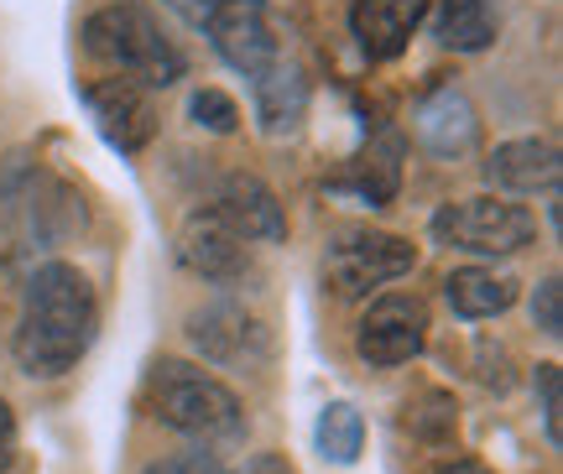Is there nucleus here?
Segmentation results:
<instances>
[{"mask_svg":"<svg viewBox=\"0 0 563 474\" xmlns=\"http://www.w3.org/2000/svg\"><path fill=\"white\" fill-rule=\"evenodd\" d=\"M100 334V297L95 282L84 277L68 261H42L26 277V297H21V318L11 334V355L16 371L32 381H58L68 376L89 344Z\"/></svg>","mask_w":563,"mask_h":474,"instance_id":"nucleus-1","label":"nucleus"},{"mask_svg":"<svg viewBox=\"0 0 563 474\" xmlns=\"http://www.w3.org/2000/svg\"><path fill=\"white\" fill-rule=\"evenodd\" d=\"M84 230V198L32 157L0 162V240L11 256H37Z\"/></svg>","mask_w":563,"mask_h":474,"instance_id":"nucleus-3","label":"nucleus"},{"mask_svg":"<svg viewBox=\"0 0 563 474\" xmlns=\"http://www.w3.org/2000/svg\"><path fill=\"white\" fill-rule=\"evenodd\" d=\"M141 401H146V412L157 417L162 428L194 438L199 449L230 443V438L245 433V401L220 376L194 365V360H157L146 371Z\"/></svg>","mask_w":563,"mask_h":474,"instance_id":"nucleus-2","label":"nucleus"},{"mask_svg":"<svg viewBox=\"0 0 563 474\" xmlns=\"http://www.w3.org/2000/svg\"><path fill=\"white\" fill-rule=\"evenodd\" d=\"M167 5H173L188 26H203V16H209V5H214V0H167Z\"/></svg>","mask_w":563,"mask_h":474,"instance_id":"nucleus-28","label":"nucleus"},{"mask_svg":"<svg viewBox=\"0 0 563 474\" xmlns=\"http://www.w3.org/2000/svg\"><path fill=\"white\" fill-rule=\"evenodd\" d=\"M84 104H89V115L100 125V136L110 141L115 152H125V157L146 152L152 136H157V104L131 79H115V74H110V79L89 84V89H84Z\"/></svg>","mask_w":563,"mask_h":474,"instance_id":"nucleus-10","label":"nucleus"},{"mask_svg":"<svg viewBox=\"0 0 563 474\" xmlns=\"http://www.w3.org/2000/svg\"><path fill=\"white\" fill-rule=\"evenodd\" d=\"M251 104H256V120H262L266 136H292L308 120V79H302V68L282 53L272 68H262L251 79Z\"/></svg>","mask_w":563,"mask_h":474,"instance_id":"nucleus-16","label":"nucleus"},{"mask_svg":"<svg viewBox=\"0 0 563 474\" xmlns=\"http://www.w3.org/2000/svg\"><path fill=\"white\" fill-rule=\"evenodd\" d=\"M428 16V0H355L350 5V32L371 63H391L407 53L412 32Z\"/></svg>","mask_w":563,"mask_h":474,"instance_id":"nucleus-14","label":"nucleus"},{"mask_svg":"<svg viewBox=\"0 0 563 474\" xmlns=\"http://www.w3.org/2000/svg\"><path fill=\"white\" fill-rule=\"evenodd\" d=\"M188 115L199 120L203 131H214V136H230V131L241 125V104L224 95V89H199V95L188 99Z\"/></svg>","mask_w":563,"mask_h":474,"instance_id":"nucleus-22","label":"nucleus"},{"mask_svg":"<svg viewBox=\"0 0 563 474\" xmlns=\"http://www.w3.org/2000/svg\"><path fill=\"white\" fill-rule=\"evenodd\" d=\"M313 443L329 464H355L365 449V417L350 407V401H329L319 412V428H313Z\"/></svg>","mask_w":563,"mask_h":474,"instance_id":"nucleus-20","label":"nucleus"},{"mask_svg":"<svg viewBox=\"0 0 563 474\" xmlns=\"http://www.w3.org/2000/svg\"><path fill=\"white\" fill-rule=\"evenodd\" d=\"M433 240L454 245V251H475V256H517L522 245L538 240V214L490 194L460 198L433 214Z\"/></svg>","mask_w":563,"mask_h":474,"instance_id":"nucleus-5","label":"nucleus"},{"mask_svg":"<svg viewBox=\"0 0 563 474\" xmlns=\"http://www.w3.org/2000/svg\"><path fill=\"white\" fill-rule=\"evenodd\" d=\"M418 266V245L386 230H340L323 251V287L334 297H365L371 287L407 277Z\"/></svg>","mask_w":563,"mask_h":474,"instance_id":"nucleus-6","label":"nucleus"},{"mask_svg":"<svg viewBox=\"0 0 563 474\" xmlns=\"http://www.w3.org/2000/svg\"><path fill=\"white\" fill-rule=\"evenodd\" d=\"M412 131H418L422 152H433V157H464L481 141V115H475V104H470V95H464L460 84H439L433 95H422L418 115H412Z\"/></svg>","mask_w":563,"mask_h":474,"instance_id":"nucleus-13","label":"nucleus"},{"mask_svg":"<svg viewBox=\"0 0 563 474\" xmlns=\"http://www.w3.org/2000/svg\"><path fill=\"white\" fill-rule=\"evenodd\" d=\"M407 433L428 443V449H449L454 438H460V407H454V396L449 392H418L407 401Z\"/></svg>","mask_w":563,"mask_h":474,"instance_id":"nucleus-21","label":"nucleus"},{"mask_svg":"<svg viewBox=\"0 0 563 474\" xmlns=\"http://www.w3.org/2000/svg\"><path fill=\"white\" fill-rule=\"evenodd\" d=\"M532 386H538V401H543L548 443H559V412H563V371H559V360H543V365H538V376H532Z\"/></svg>","mask_w":563,"mask_h":474,"instance_id":"nucleus-23","label":"nucleus"},{"mask_svg":"<svg viewBox=\"0 0 563 474\" xmlns=\"http://www.w3.org/2000/svg\"><path fill=\"white\" fill-rule=\"evenodd\" d=\"M439 474H496L490 464H481V459H454V464H443Z\"/></svg>","mask_w":563,"mask_h":474,"instance_id":"nucleus-29","label":"nucleus"},{"mask_svg":"<svg viewBox=\"0 0 563 474\" xmlns=\"http://www.w3.org/2000/svg\"><path fill=\"white\" fill-rule=\"evenodd\" d=\"M422 344H428V302L412 293L376 297L355 329V350L376 371H397L407 360H418Z\"/></svg>","mask_w":563,"mask_h":474,"instance_id":"nucleus-9","label":"nucleus"},{"mask_svg":"<svg viewBox=\"0 0 563 474\" xmlns=\"http://www.w3.org/2000/svg\"><path fill=\"white\" fill-rule=\"evenodd\" d=\"M496 5L490 0H443L439 16H433V32H439L443 47L454 53H485L496 42Z\"/></svg>","mask_w":563,"mask_h":474,"instance_id":"nucleus-19","label":"nucleus"},{"mask_svg":"<svg viewBox=\"0 0 563 474\" xmlns=\"http://www.w3.org/2000/svg\"><path fill=\"white\" fill-rule=\"evenodd\" d=\"M329 188H334V194H350L355 203L386 209V203L397 198V188H402V141H397V136L371 141V152H365V157H355L344 173H334V178H329Z\"/></svg>","mask_w":563,"mask_h":474,"instance_id":"nucleus-17","label":"nucleus"},{"mask_svg":"<svg viewBox=\"0 0 563 474\" xmlns=\"http://www.w3.org/2000/svg\"><path fill=\"white\" fill-rule=\"evenodd\" d=\"M203 32L214 42V53L235 74H245V79H256L262 68H272L282 58V42H277L266 0H214L209 16H203Z\"/></svg>","mask_w":563,"mask_h":474,"instance_id":"nucleus-8","label":"nucleus"},{"mask_svg":"<svg viewBox=\"0 0 563 474\" xmlns=\"http://www.w3.org/2000/svg\"><path fill=\"white\" fill-rule=\"evenodd\" d=\"M485 178L506 194H553L563 178V152L548 136L501 141L485 162Z\"/></svg>","mask_w":563,"mask_h":474,"instance_id":"nucleus-15","label":"nucleus"},{"mask_svg":"<svg viewBox=\"0 0 563 474\" xmlns=\"http://www.w3.org/2000/svg\"><path fill=\"white\" fill-rule=\"evenodd\" d=\"M532 323H538L548 339H563V282L559 277L538 282V293H532Z\"/></svg>","mask_w":563,"mask_h":474,"instance_id":"nucleus-24","label":"nucleus"},{"mask_svg":"<svg viewBox=\"0 0 563 474\" xmlns=\"http://www.w3.org/2000/svg\"><path fill=\"white\" fill-rule=\"evenodd\" d=\"M481 381L485 386H490V392H511V355H506V350H490V344H481Z\"/></svg>","mask_w":563,"mask_h":474,"instance_id":"nucleus-26","label":"nucleus"},{"mask_svg":"<svg viewBox=\"0 0 563 474\" xmlns=\"http://www.w3.org/2000/svg\"><path fill=\"white\" fill-rule=\"evenodd\" d=\"M178 261L194 272V277L214 282V287H235L256 272V256H251V245H245L235 230H224L220 219L209 214V209H194V214L183 219L178 230Z\"/></svg>","mask_w":563,"mask_h":474,"instance_id":"nucleus-11","label":"nucleus"},{"mask_svg":"<svg viewBox=\"0 0 563 474\" xmlns=\"http://www.w3.org/2000/svg\"><path fill=\"white\" fill-rule=\"evenodd\" d=\"M141 474H230L224 470L220 454H209V449H183V454H167L157 464H146Z\"/></svg>","mask_w":563,"mask_h":474,"instance_id":"nucleus-25","label":"nucleus"},{"mask_svg":"<svg viewBox=\"0 0 563 474\" xmlns=\"http://www.w3.org/2000/svg\"><path fill=\"white\" fill-rule=\"evenodd\" d=\"M183 334H188V344H194L209 365H220V371H256V365H266V355H272L266 323L251 313V308L230 302V297H214V302L194 308L188 323H183Z\"/></svg>","mask_w":563,"mask_h":474,"instance_id":"nucleus-7","label":"nucleus"},{"mask_svg":"<svg viewBox=\"0 0 563 474\" xmlns=\"http://www.w3.org/2000/svg\"><path fill=\"white\" fill-rule=\"evenodd\" d=\"M203 209L220 219L224 230H235L245 245H272V240L287 235V219H282V203L277 194L266 188L256 173H224L214 183V194L203 198Z\"/></svg>","mask_w":563,"mask_h":474,"instance_id":"nucleus-12","label":"nucleus"},{"mask_svg":"<svg viewBox=\"0 0 563 474\" xmlns=\"http://www.w3.org/2000/svg\"><path fill=\"white\" fill-rule=\"evenodd\" d=\"M16 443H21V433H16V412H11V401L0 396V474L16 464Z\"/></svg>","mask_w":563,"mask_h":474,"instance_id":"nucleus-27","label":"nucleus"},{"mask_svg":"<svg viewBox=\"0 0 563 474\" xmlns=\"http://www.w3.org/2000/svg\"><path fill=\"white\" fill-rule=\"evenodd\" d=\"M517 287L522 282L511 277V272H490V266H460V272H449L443 282V297H449V308L470 323H481V318H496L506 313L511 302H517Z\"/></svg>","mask_w":563,"mask_h":474,"instance_id":"nucleus-18","label":"nucleus"},{"mask_svg":"<svg viewBox=\"0 0 563 474\" xmlns=\"http://www.w3.org/2000/svg\"><path fill=\"white\" fill-rule=\"evenodd\" d=\"M84 47L89 58H100L115 79L152 89H173L183 79L188 58L178 53V42L157 26V16L146 5H104L84 21Z\"/></svg>","mask_w":563,"mask_h":474,"instance_id":"nucleus-4","label":"nucleus"}]
</instances>
